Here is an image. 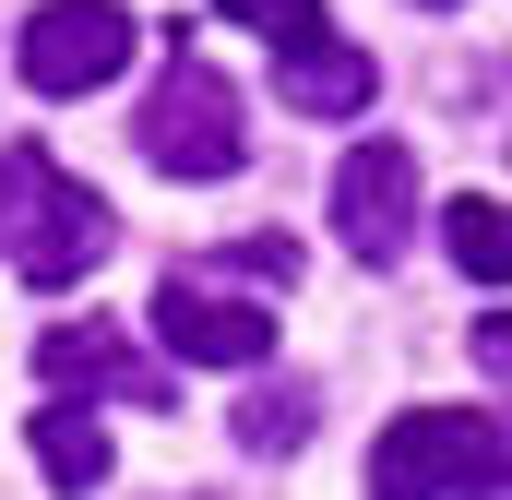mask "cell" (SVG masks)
I'll return each mask as SVG.
<instances>
[{
  "label": "cell",
  "mask_w": 512,
  "mask_h": 500,
  "mask_svg": "<svg viewBox=\"0 0 512 500\" xmlns=\"http://www.w3.org/2000/svg\"><path fill=\"white\" fill-rule=\"evenodd\" d=\"M274 84H286V108H310V120H358V108H370V60H358V48L274 60Z\"/></svg>",
  "instance_id": "9c48e42d"
},
{
  "label": "cell",
  "mask_w": 512,
  "mask_h": 500,
  "mask_svg": "<svg viewBox=\"0 0 512 500\" xmlns=\"http://www.w3.org/2000/svg\"><path fill=\"white\" fill-rule=\"evenodd\" d=\"M131 143H143V167L155 179H239L251 167V108H239V84L215 72V60H167L155 72V96H143V120H131Z\"/></svg>",
  "instance_id": "3957f363"
},
{
  "label": "cell",
  "mask_w": 512,
  "mask_h": 500,
  "mask_svg": "<svg viewBox=\"0 0 512 500\" xmlns=\"http://www.w3.org/2000/svg\"><path fill=\"white\" fill-rule=\"evenodd\" d=\"M441 250H453V274H477V286H512V215L489 191H465L453 215H441Z\"/></svg>",
  "instance_id": "30bf717a"
},
{
  "label": "cell",
  "mask_w": 512,
  "mask_h": 500,
  "mask_svg": "<svg viewBox=\"0 0 512 500\" xmlns=\"http://www.w3.org/2000/svg\"><path fill=\"white\" fill-rule=\"evenodd\" d=\"M24 441H36V465H48V489H108V465H120V453H108V429H96V417H84V405H72V393H60V405H48V417H36V429H24Z\"/></svg>",
  "instance_id": "ba28073f"
},
{
  "label": "cell",
  "mask_w": 512,
  "mask_h": 500,
  "mask_svg": "<svg viewBox=\"0 0 512 500\" xmlns=\"http://www.w3.org/2000/svg\"><path fill=\"white\" fill-rule=\"evenodd\" d=\"M310 441V381H262L239 393V453H298Z\"/></svg>",
  "instance_id": "7c38bea8"
},
{
  "label": "cell",
  "mask_w": 512,
  "mask_h": 500,
  "mask_svg": "<svg viewBox=\"0 0 512 500\" xmlns=\"http://www.w3.org/2000/svg\"><path fill=\"white\" fill-rule=\"evenodd\" d=\"M429 12H453V0H429Z\"/></svg>",
  "instance_id": "9a60e30c"
},
{
  "label": "cell",
  "mask_w": 512,
  "mask_h": 500,
  "mask_svg": "<svg viewBox=\"0 0 512 500\" xmlns=\"http://www.w3.org/2000/svg\"><path fill=\"white\" fill-rule=\"evenodd\" d=\"M131 48H143V24H131L120 0H36L24 12V84L36 96H96V84H120Z\"/></svg>",
  "instance_id": "5b68a950"
},
{
  "label": "cell",
  "mask_w": 512,
  "mask_h": 500,
  "mask_svg": "<svg viewBox=\"0 0 512 500\" xmlns=\"http://www.w3.org/2000/svg\"><path fill=\"white\" fill-rule=\"evenodd\" d=\"M477 370L512 393V310H489V322H477Z\"/></svg>",
  "instance_id": "5bb4252c"
},
{
  "label": "cell",
  "mask_w": 512,
  "mask_h": 500,
  "mask_svg": "<svg viewBox=\"0 0 512 500\" xmlns=\"http://www.w3.org/2000/svg\"><path fill=\"white\" fill-rule=\"evenodd\" d=\"M334 239L358 250L370 274H382V262H405V239H417V155H405V143H382V131H370V143L334 167Z\"/></svg>",
  "instance_id": "8992f818"
},
{
  "label": "cell",
  "mask_w": 512,
  "mask_h": 500,
  "mask_svg": "<svg viewBox=\"0 0 512 500\" xmlns=\"http://www.w3.org/2000/svg\"><path fill=\"white\" fill-rule=\"evenodd\" d=\"M155 346L179 358V370H262L274 358V298H239V286H215L203 262H179L167 286H155Z\"/></svg>",
  "instance_id": "277c9868"
},
{
  "label": "cell",
  "mask_w": 512,
  "mask_h": 500,
  "mask_svg": "<svg viewBox=\"0 0 512 500\" xmlns=\"http://www.w3.org/2000/svg\"><path fill=\"white\" fill-rule=\"evenodd\" d=\"M203 274H227V286H274V298H286V286H298V250H286V239H239V250H215Z\"/></svg>",
  "instance_id": "4fadbf2b"
},
{
  "label": "cell",
  "mask_w": 512,
  "mask_h": 500,
  "mask_svg": "<svg viewBox=\"0 0 512 500\" xmlns=\"http://www.w3.org/2000/svg\"><path fill=\"white\" fill-rule=\"evenodd\" d=\"M215 12H227V24H251L274 60H310V48H334V12H322V0H215Z\"/></svg>",
  "instance_id": "8fae6325"
},
{
  "label": "cell",
  "mask_w": 512,
  "mask_h": 500,
  "mask_svg": "<svg viewBox=\"0 0 512 500\" xmlns=\"http://www.w3.org/2000/svg\"><path fill=\"white\" fill-rule=\"evenodd\" d=\"M36 381H48V393H108V405H155V393H167L108 322H48V334H36Z\"/></svg>",
  "instance_id": "52a82bcc"
},
{
  "label": "cell",
  "mask_w": 512,
  "mask_h": 500,
  "mask_svg": "<svg viewBox=\"0 0 512 500\" xmlns=\"http://www.w3.org/2000/svg\"><path fill=\"white\" fill-rule=\"evenodd\" d=\"M108 239H120V215L72 179V167H48L36 143H0V262L24 274V286H84L96 262H108Z\"/></svg>",
  "instance_id": "6da1fadb"
},
{
  "label": "cell",
  "mask_w": 512,
  "mask_h": 500,
  "mask_svg": "<svg viewBox=\"0 0 512 500\" xmlns=\"http://www.w3.org/2000/svg\"><path fill=\"white\" fill-rule=\"evenodd\" d=\"M512 489V441L489 417H453V405H405L370 441V500H501Z\"/></svg>",
  "instance_id": "7a4b0ae2"
}]
</instances>
